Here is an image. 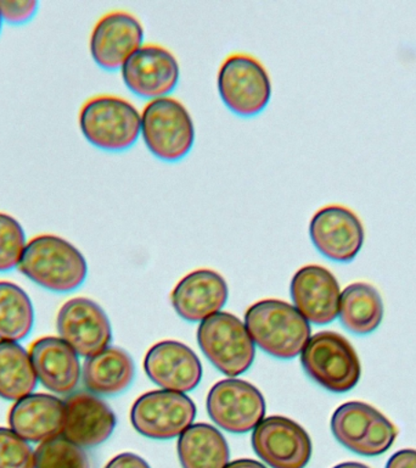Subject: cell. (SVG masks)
Returning <instances> with one entry per match:
<instances>
[{
    "label": "cell",
    "mask_w": 416,
    "mask_h": 468,
    "mask_svg": "<svg viewBox=\"0 0 416 468\" xmlns=\"http://www.w3.org/2000/svg\"><path fill=\"white\" fill-rule=\"evenodd\" d=\"M18 271L38 287L66 294L82 287L88 277V262L71 241L43 233L28 240Z\"/></svg>",
    "instance_id": "cell-1"
},
{
    "label": "cell",
    "mask_w": 416,
    "mask_h": 468,
    "mask_svg": "<svg viewBox=\"0 0 416 468\" xmlns=\"http://www.w3.org/2000/svg\"><path fill=\"white\" fill-rule=\"evenodd\" d=\"M244 325L255 346L279 360L301 355L310 339L309 322L291 303L281 300H261L248 307Z\"/></svg>",
    "instance_id": "cell-2"
},
{
    "label": "cell",
    "mask_w": 416,
    "mask_h": 468,
    "mask_svg": "<svg viewBox=\"0 0 416 468\" xmlns=\"http://www.w3.org/2000/svg\"><path fill=\"white\" fill-rule=\"evenodd\" d=\"M78 126L84 139L95 148L126 152L140 137L141 112L119 95H95L80 108Z\"/></svg>",
    "instance_id": "cell-3"
},
{
    "label": "cell",
    "mask_w": 416,
    "mask_h": 468,
    "mask_svg": "<svg viewBox=\"0 0 416 468\" xmlns=\"http://www.w3.org/2000/svg\"><path fill=\"white\" fill-rule=\"evenodd\" d=\"M303 369L313 382L330 393L354 389L361 377L360 358L349 340L334 331L310 336L301 353Z\"/></svg>",
    "instance_id": "cell-4"
},
{
    "label": "cell",
    "mask_w": 416,
    "mask_h": 468,
    "mask_svg": "<svg viewBox=\"0 0 416 468\" xmlns=\"http://www.w3.org/2000/svg\"><path fill=\"white\" fill-rule=\"evenodd\" d=\"M140 135L153 156L164 163H177L192 152L195 123L182 102L160 98L142 109Z\"/></svg>",
    "instance_id": "cell-5"
},
{
    "label": "cell",
    "mask_w": 416,
    "mask_h": 468,
    "mask_svg": "<svg viewBox=\"0 0 416 468\" xmlns=\"http://www.w3.org/2000/svg\"><path fill=\"white\" fill-rule=\"evenodd\" d=\"M223 104L240 117L265 112L272 99V80L262 62L250 54L234 53L222 62L217 73Z\"/></svg>",
    "instance_id": "cell-6"
},
{
    "label": "cell",
    "mask_w": 416,
    "mask_h": 468,
    "mask_svg": "<svg viewBox=\"0 0 416 468\" xmlns=\"http://www.w3.org/2000/svg\"><path fill=\"white\" fill-rule=\"evenodd\" d=\"M331 431L336 441L357 455L378 457L389 452L398 430L380 410L364 401H348L332 413Z\"/></svg>",
    "instance_id": "cell-7"
},
{
    "label": "cell",
    "mask_w": 416,
    "mask_h": 468,
    "mask_svg": "<svg viewBox=\"0 0 416 468\" xmlns=\"http://www.w3.org/2000/svg\"><path fill=\"white\" fill-rule=\"evenodd\" d=\"M197 342L204 356L223 375H243L254 364V340L246 325L235 314L218 313L201 322Z\"/></svg>",
    "instance_id": "cell-8"
},
{
    "label": "cell",
    "mask_w": 416,
    "mask_h": 468,
    "mask_svg": "<svg viewBox=\"0 0 416 468\" xmlns=\"http://www.w3.org/2000/svg\"><path fill=\"white\" fill-rule=\"evenodd\" d=\"M195 417L196 405L188 395L166 389L142 394L130 410L134 430L155 441L179 437Z\"/></svg>",
    "instance_id": "cell-9"
},
{
    "label": "cell",
    "mask_w": 416,
    "mask_h": 468,
    "mask_svg": "<svg viewBox=\"0 0 416 468\" xmlns=\"http://www.w3.org/2000/svg\"><path fill=\"white\" fill-rule=\"evenodd\" d=\"M207 412L222 430L234 434L254 431L265 415V400L258 388L246 380H219L207 395Z\"/></svg>",
    "instance_id": "cell-10"
},
{
    "label": "cell",
    "mask_w": 416,
    "mask_h": 468,
    "mask_svg": "<svg viewBox=\"0 0 416 468\" xmlns=\"http://www.w3.org/2000/svg\"><path fill=\"white\" fill-rule=\"evenodd\" d=\"M309 237L324 258L348 263L363 248L365 229L356 212L343 205L330 204L314 212L309 222Z\"/></svg>",
    "instance_id": "cell-11"
},
{
    "label": "cell",
    "mask_w": 416,
    "mask_h": 468,
    "mask_svg": "<svg viewBox=\"0 0 416 468\" xmlns=\"http://www.w3.org/2000/svg\"><path fill=\"white\" fill-rule=\"evenodd\" d=\"M251 441L259 459L272 468H306L312 457L309 434L287 417L263 419L255 428Z\"/></svg>",
    "instance_id": "cell-12"
},
{
    "label": "cell",
    "mask_w": 416,
    "mask_h": 468,
    "mask_svg": "<svg viewBox=\"0 0 416 468\" xmlns=\"http://www.w3.org/2000/svg\"><path fill=\"white\" fill-rule=\"evenodd\" d=\"M128 90L149 101L170 97L181 79L177 58L157 44H144L120 69Z\"/></svg>",
    "instance_id": "cell-13"
},
{
    "label": "cell",
    "mask_w": 416,
    "mask_h": 468,
    "mask_svg": "<svg viewBox=\"0 0 416 468\" xmlns=\"http://www.w3.org/2000/svg\"><path fill=\"white\" fill-rule=\"evenodd\" d=\"M58 336L79 356H94L112 340L111 322L99 303L88 298H73L58 310Z\"/></svg>",
    "instance_id": "cell-14"
},
{
    "label": "cell",
    "mask_w": 416,
    "mask_h": 468,
    "mask_svg": "<svg viewBox=\"0 0 416 468\" xmlns=\"http://www.w3.org/2000/svg\"><path fill=\"white\" fill-rule=\"evenodd\" d=\"M142 43L144 27L134 15L122 10L109 11L91 29L90 57L105 71H117L144 46Z\"/></svg>",
    "instance_id": "cell-15"
},
{
    "label": "cell",
    "mask_w": 416,
    "mask_h": 468,
    "mask_svg": "<svg viewBox=\"0 0 416 468\" xmlns=\"http://www.w3.org/2000/svg\"><path fill=\"white\" fill-rule=\"evenodd\" d=\"M290 292L296 309L310 324H328L338 317L342 291L327 267L306 265L296 271Z\"/></svg>",
    "instance_id": "cell-16"
},
{
    "label": "cell",
    "mask_w": 416,
    "mask_h": 468,
    "mask_svg": "<svg viewBox=\"0 0 416 468\" xmlns=\"http://www.w3.org/2000/svg\"><path fill=\"white\" fill-rule=\"evenodd\" d=\"M62 435L83 449L97 448L115 431V412L100 397L78 390L64 399Z\"/></svg>",
    "instance_id": "cell-17"
},
{
    "label": "cell",
    "mask_w": 416,
    "mask_h": 468,
    "mask_svg": "<svg viewBox=\"0 0 416 468\" xmlns=\"http://www.w3.org/2000/svg\"><path fill=\"white\" fill-rule=\"evenodd\" d=\"M144 371L162 389L188 393L203 378L200 358L185 344L163 340L155 344L144 358Z\"/></svg>",
    "instance_id": "cell-18"
},
{
    "label": "cell",
    "mask_w": 416,
    "mask_h": 468,
    "mask_svg": "<svg viewBox=\"0 0 416 468\" xmlns=\"http://www.w3.org/2000/svg\"><path fill=\"white\" fill-rule=\"evenodd\" d=\"M29 356L38 383L50 394L75 393L82 380L79 355L60 336H43L29 347Z\"/></svg>",
    "instance_id": "cell-19"
},
{
    "label": "cell",
    "mask_w": 416,
    "mask_h": 468,
    "mask_svg": "<svg viewBox=\"0 0 416 468\" xmlns=\"http://www.w3.org/2000/svg\"><path fill=\"white\" fill-rule=\"evenodd\" d=\"M228 296V284L221 273L200 269L178 282L172 292L171 302L182 320L193 324L221 313Z\"/></svg>",
    "instance_id": "cell-20"
},
{
    "label": "cell",
    "mask_w": 416,
    "mask_h": 468,
    "mask_svg": "<svg viewBox=\"0 0 416 468\" xmlns=\"http://www.w3.org/2000/svg\"><path fill=\"white\" fill-rule=\"evenodd\" d=\"M65 402L57 395L35 393L15 401L7 423L18 437L31 444H40L62 433Z\"/></svg>",
    "instance_id": "cell-21"
},
{
    "label": "cell",
    "mask_w": 416,
    "mask_h": 468,
    "mask_svg": "<svg viewBox=\"0 0 416 468\" xmlns=\"http://www.w3.org/2000/svg\"><path fill=\"white\" fill-rule=\"evenodd\" d=\"M134 377L133 358L120 347H106L101 353L87 357L82 365L84 387L98 397L124 393L133 383Z\"/></svg>",
    "instance_id": "cell-22"
},
{
    "label": "cell",
    "mask_w": 416,
    "mask_h": 468,
    "mask_svg": "<svg viewBox=\"0 0 416 468\" xmlns=\"http://www.w3.org/2000/svg\"><path fill=\"white\" fill-rule=\"evenodd\" d=\"M383 302L378 289L367 282H354L342 291L339 322L356 335H368L380 327L383 320Z\"/></svg>",
    "instance_id": "cell-23"
},
{
    "label": "cell",
    "mask_w": 416,
    "mask_h": 468,
    "mask_svg": "<svg viewBox=\"0 0 416 468\" xmlns=\"http://www.w3.org/2000/svg\"><path fill=\"white\" fill-rule=\"evenodd\" d=\"M177 448L182 468H224L229 463L224 435L208 423L192 424L179 435Z\"/></svg>",
    "instance_id": "cell-24"
},
{
    "label": "cell",
    "mask_w": 416,
    "mask_h": 468,
    "mask_svg": "<svg viewBox=\"0 0 416 468\" xmlns=\"http://www.w3.org/2000/svg\"><path fill=\"white\" fill-rule=\"evenodd\" d=\"M29 351L21 343L0 340V398L15 402L38 387Z\"/></svg>",
    "instance_id": "cell-25"
},
{
    "label": "cell",
    "mask_w": 416,
    "mask_h": 468,
    "mask_svg": "<svg viewBox=\"0 0 416 468\" xmlns=\"http://www.w3.org/2000/svg\"><path fill=\"white\" fill-rule=\"evenodd\" d=\"M35 322V306L25 289L14 282L0 281V340L24 342Z\"/></svg>",
    "instance_id": "cell-26"
},
{
    "label": "cell",
    "mask_w": 416,
    "mask_h": 468,
    "mask_svg": "<svg viewBox=\"0 0 416 468\" xmlns=\"http://www.w3.org/2000/svg\"><path fill=\"white\" fill-rule=\"evenodd\" d=\"M36 450V468H91L86 449L64 435L40 442Z\"/></svg>",
    "instance_id": "cell-27"
},
{
    "label": "cell",
    "mask_w": 416,
    "mask_h": 468,
    "mask_svg": "<svg viewBox=\"0 0 416 468\" xmlns=\"http://www.w3.org/2000/svg\"><path fill=\"white\" fill-rule=\"evenodd\" d=\"M28 240L22 223L15 216L0 211V273L18 270Z\"/></svg>",
    "instance_id": "cell-28"
},
{
    "label": "cell",
    "mask_w": 416,
    "mask_h": 468,
    "mask_svg": "<svg viewBox=\"0 0 416 468\" xmlns=\"http://www.w3.org/2000/svg\"><path fill=\"white\" fill-rule=\"evenodd\" d=\"M0 468H36V450L9 427H0Z\"/></svg>",
    "instance_id": "cell-29"
},
{
    "label": "cell",
    "mask_w": 416,
    "mask_h": 468,
    "mask_svg": "<svg viewBox=\"0 0 416 468\" xmlns=\"http://www.w3.org/2000/svg\"><path fill=\"white\" fill-rule=\"evenodd\" d=\"M38 9L39 3L36 0H0V14L6 25L28 24L38 14Z\"/></svg>",
    "instance_id": "cell-30"
},
{
    "label": "cell",
    "mask_w": 416,
    "mask_h": 468,
    "mask_svg": "<svg viewBox=\"0 0 416 468\" xmlns=\"http://www.w3.org/2000/svg\"><path fill=\"white\" fill-rule=\"evenodd\" d=\"M105 468H151L142 457L133 452L120 453L109 460Z\"/></svg>",
    "instance_id": "cell-31"
},
{
    "label": "cell",
    "mask_w": 416,
    "mask_h": 468,
    "mask_svg": "<svg viewBox=\"0 0 416 468\" xmlns=\"http://www.w3.org/2000/svg\"><path fill=\"white\" fill-rule=\"evenodd\" d=\"M386 468H416V450L401 449L387 461Z\"/></svg>",
    "instance_id": "cell-32"
},
{
    "label": "cell",
    "mask_w": 416,
    "mask_h": 468,
    "mask_svg": "<svg viewBox=\"0 0 416 468\" xmlns=\"http://www.w3.org/2000/svg\"><path fill=\"white\" fill-rule=\"evenodd\" d=\"M224 468H266L265 464L251 459H239L232 461Z\"/></svg>",
    "instance_id": "cell-33"
},
{
    "label": "cell",
    "mask_w": 416,
    "mask_h": 468,
    "mask_svg": "<svg viewBox=\"0 0 416 468\" xmlns=\"http://www.w3.org/2000/svg\"><path fill=\"white\" fill-rule=\"evenodd\" d=\"M332 468H371L369 467L368 464L356 463V461H349V463H342L336 464L335 467Z\"/></svg>",
    "instance_id": "cell-34"
},
{
    "label": "cell",
    "mask_w": 416,
    "mask_h": 468,
    "mask_svg": "<svg viewBox=\"0 0 416 468\" xmlns=\"http://www.w3.org/2000/svg\"><path fill=\"white\" fill-rule=\"evenodd\" d=\"M4 25L5 24H4L2 14H0V35H2Z\"/></svg>",
    "instance_id": "cell-35"
}]
</instances>
